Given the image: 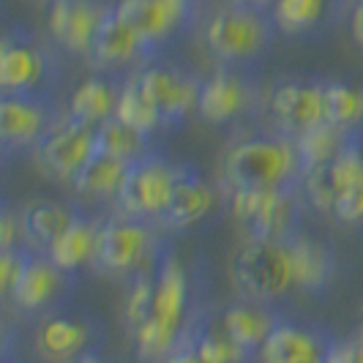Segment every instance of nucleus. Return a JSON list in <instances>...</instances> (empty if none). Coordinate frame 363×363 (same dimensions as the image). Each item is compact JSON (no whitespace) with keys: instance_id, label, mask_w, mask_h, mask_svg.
I'll return each instance as SVG.
<instances>
[{"instance_id":"nucleus-1","label":"nucleus","mask_w":363,"mask_h":363,"mask_svg":"<svg viewBox=\"0 0 363 363\" xmlns=\"http://www.w3.org/2000/svg\"><path fill=\"white\" fill-rule=\"evenodd\" d=\"M189 273L175 255H167L156 268L153 309L143 325L134 330L137 355L145 363H162L183 350L189 325Z\"/></svg>"},{"instance_id":"nucleus-2","label":"nucleus","mask_w":363,"mask_h":363,"mask_svg":"<svg viewBox=\"0 0 363 363\" xmlns=\"http://www.w3.org/2000/svg\"><path fill=\"white\" fill-rule=\"evenodd\" d=\"M230 189H284L303 178L295 140H243L224 159Z\"/></svg>"},{"instance_id":"nucleus-3","label":"nucleus","mask_w":363,"mask_h":363,"mask_svg":"<svg viewBox=\"0 0 363 363\" xmlns=\"http://www.w3.org/2000/svg\"><path fill=\"white\" fill-rule=\"evenodd\" d=\"M303 194L311 208L330 213L342 224H363V153L350 145L317 169L303 175Z\"/></svg>"},{"instance_id":"nucleus-4","label":"nucleus","mask_w":363,"mask_h":363,"mask_svg":"<svg viewBox=\"0 0 363 363\" xmlns=\"http://www.w3.org/2000/svg\"><path fill=\"white\" fill-rule=\"evenodd\" d=\"M230 273L235 287L249 301L273 303L290 287H295L290 240L246 238L243 246H238V252L233 255Z\"/></svg>"},{"instance_id":"nucleus-5","label":"nucleus","mask_w":363,"mask_h":363,"mask_svg":"<svg viewBox=\"0 0 363 363\" xmlns=\"http://www.w3.org/2000/svg\"><path fill=\"white\" fill-rule=\"evenodd\" d=\"M273 17L265 9L227 3L205 28V44L224 66H246L268 52L273 41Z\"/></svg>"},{"instance_id":"nucleus-6","label":"nucleus","mask_w":363,"mask_h":363,"mask_svg":"<svg viewBox=\"0 0 363 363\" xmlns=\"http://www.w3.org/2000/svg\"><path fill=\"white\" fill-rule=\"evenodd\" d=\"M230 211L249 238L290 240L298 235L301 197L295 183L284 189H230Z\"/></svg>"},{"instance_id":"nucleus-7","label":"nucleus","mask_w":363,"mask_h":363,"mask_svg":"<svg viewBox=\"0 0 363 363\" xmlns=\"http://www.w3.org/2000/svg\"><path fill=\"white\" fill-rule=\"evenodd\" d=\"M156 252V235L147 221L137 218H109L99 227L93 268L107 276H140L147 273V265Z\"/></svg>"},{"instance_id":"nucleus-8","label":"nucleus","mask_w":363,"mask_h":363,"mask_svg":"<svg viewBox=\"0 0 363 363\" xmlns=\"http://www.w3.org/2000/svg\"><path fill=\"white\" fill-rule=\"evenodd\" d=\"M183 167L164 162L159 156H147L143 162L128 167L126 183L118 194L121 213L137 221H162L167 205L172 200V191L183 178Z\"/></svg>"},{"instance_id":"nucleus-9","label":"nucleus","mask_w":363,"mask_h":363,"mask_svg":"<svg viewBox=\"0 0 363 363\" xmlns=\"http://www.w3.org/2000/svg\"><path fill=\"white\" fill-rule=\"evenodd\" d=\"M96 153H99L96 128L74 118H63L38 140L36 162L47 175L57 181H74Z\"/></svg>"},{"instance_id":"nucleus-10","label":"nucleus","mask_w":363,"mask_h":363,"mask_svg":"<svg viewBox=\"0 0 363 363\" xmlns=\"http://www.w3.org/2000/svg\"><path fill=\"white\" fill-rule=\"evenodd\" d=\"M268 109L279 131L295 140L325 123L323 85L306 82V79H281L271 88Z\"/></svg>"},{"instance_id":"nucleus-11","label":"nucleus","mask_w":363,"mask_h":363,"mask_svg":"<svg viewBox=\"0 0 363 363\" xmlns=\"http://www.w3.org/2000/svg\"><path fill=\"white\" fill-rule=\"evenodd\" d=\"M137 74L150 101L159 109L164 126L181 123L191 109H197L202 82H197L191 74L181 72L175 66H164V63H147Z\"/></svg>"},{"instance_id":"nucleus-12","label":"nucleus","mask_w":363,"mask_h":363,"mask_svg":"<svg viewBox=\"0 0 363 363\" xmlns=\"http://www.w3.org/2000/svg\"><path fill=\"white\" fill-rule=\"evenodd\" d=\"M109 6L99 0H52L50 6V33L72 55L91 57L93 41L101 30Z\"/></svg>"},{"instance_id":"nucleus-13","label":"nucleus","mask_w":363,"mask_h":363,"mask_svg":"<svg viewBox=\"0 0 363 363\" xmlns=\"http://www.w3.org/2000/svg\"><path fill=\"white\" fill-rule=\"evenodd\" d=\"M150 50L167 44L191 19V0H121L115 6Z\"/></svg>"},{"instance_id":"nucleus-14","label":"nucleus","mask_w":363,"mask_h":363,"mask_svg":"<svg viewBox=\"0 0 363 363\" xmlns=\"http://www.w3.org/2000/svg\"><path fill=\"white\" fill-rule=\"evenodd\" d=\"M50 74L47 52L22 38H6L0 47V88L6 96H36Z\"/></svg>"},{"instance_id":"nucleus-15","label":"nucleus","mask_w":363,"mask_h":363,"mask_svg":"<svg viewBox=\"0 0 363 363\" xmlns=\"http://www.w3.org/2000/svg\"><path fill=\"white\" fill-rule=\"evenodd\" d=\"M57 121L38 96H3L0 137L6 147H36Z\"/></svg>"},{"instance_id":"nucleus-16","label":"nucleus","mask_w":363,"mask_h":363,"mask_svg":"<svg viewBox=\"0 0 363 363\" xmlns=\"http://www.w3.org/2000/svg\"><path fill=\"white\" fill-rule=\"evenodd\" d=\"M252 104V88L249 82L230 66L218 69L211 79H205L200 88V101H197V112L202 121L221 126L235 121L238 115H243Z\"/></svg>"},{"instance_id":"nucleus-17","label":"nucleus","mask_w":363,"mask_h":363,"mask_svg":"<svg viewBox=\"0 0 363 363\" xmlns=\"http://www.w3.org/2000/svg\"><path fill=\"white\" fill-rule=\"evenodd\" d=\"M91 323L66 317V314H55L38 323L33 342H36V352L41 361L69 363L91 350Z\"/></svg>"},{"instance_id":"nucleus-18","label":"nucleus","mask_w":363,"mask_h":363,"mask_svg":"<svg viewBox=\"0 0 363 363\" xmlns=\"http://www.w3.org/2000/svg\"><path fill=\"white\" fill-rule=\"evenodd\" d=\"M150 52L145 41L140 38V33L121 19V14L115 11V6H109L107 17L101 22V30L93 41L91 50V63L96 69H118L126 66L134 57Z\"/></svg>"},{"instance_id":"nucleus-19","label":"nucleus","mask_w":363,"mask_h":363,"mask_svg":"<svg viewBox=\"0 0 363 363\" xmlns=\"http://www.w3.org/2000/svg\"><path fill=\"white\" fill-rule=\"evenodd\" d=\"M330 345L301 325L279 323L259 350V363H325Z\"/></svg>"},{"instance_id":"nucleus-20","label":"nucleus","mask_w":363,"mask_h":363,"mask_svg":"<svg viewBox=\"0 0 363 363\" xmlns=\"http://www.w3.org/2000/svg\"><path fill=\"white\" fill-rule=\"evenodd\" d=\"M63 281H66V271H60L50 257H30V262L17 281L14 292L9 295V301L19 311H41L60 295Z\"/></svg>"},{"instance_id":"nucleus-21","label":"nucleus","mask_w":363,"mask_h":363,"mask_svg":"<svg viewBox=\"0 0 363 363\" xmlns=\"http://www.w3.org/2000/svg\"><path fill=\"white\" fill-rule=\"evenodd\" d=\"M218 323L249 352H259L262 345L268 342V336L279 325L276 314L268 309V303H259V301H238L230 309H224Z\"/></svg>"},{"instance_id":"nucleus-22","label":"nucleus","mask_w":363,"mask_h":363,"mask_svg":"<svg viewBox=\"0 0 363 363\" xmlns=\"http://www.w3.org/2000/svg\"><path fill=\"white\" fill-rule=\"evenodd\" d=\"M213 205H216V191L205 181H200L194 172L186 169L178 186H175V191H172V200L167 205L159 224L167 230L191 227V224H197L208 216L213 211Z\"/></svg>"},{"instance_id":"nucleus-23","label":"nucleus","mask_w":363,"mask_h":363,"mask_svg":"<svg viewBox=\"0 0 363 363\" xmlns=\"http://www.w3.org/2000/svg\"><path fill=\"white\" fill-rule=\"evenodd\" d=\"M74 218H77V213L60 202H30L22 211V238L28 243V249H36L38 255H47L55 240L72 227Z\"/></svg>"},{"instance_id":"nucleus-24","label":"nucleus","mask_w":363,"mask_h":363,"mask_svg":"<svg viewBox=\"0 0 363 363\" xmlns=\"http://www.w3.org/2000/svg\"><path fill=\"white\" fill-rule=\"evenodd\" d=\"M118 99H121V88H115L104 77H91L74 91L72 101H69V118L85 123V126L99 128L101 123H107L109 118H115Z\"/></svg>"},{"instance_id":"nucleus-25","label":"nucleus","mask_w":363,"mask_h":363,"mask_svg":"<svg viewBox=\"0 0 363 363\" xmlns=\"http://www.w3.org/2000/svg\"><path fill=\"white\" fill-rule=\"evenodd\" d=\"M128 167L131 164L99 150L72 183L77 189V194H82L88 200H118V194H121V189L126 183Z\"/></svg>"},{"instance_id":"nucleus-26","label":"nucleus","mask_w":363,"mask_h":363,"mask_svg":"<svg viewBox=\"0 0 363 363\" xmlns=\"http://www.w3.org/2000/svg\"><path fill=\"white\" fill-rule=\"evenodd\" d=\"M292 265H295V287L306 292L323 290L333 276V255L320 240L295 235L290 238Z\"/></svg>"},{"instance_id":"nucleus-27","label":"nucleus","mask_w":363,"mask_h":363,"mask_svg":"<svg viewBox=\"0 0 363 363\" xmlns=\"http://www.w3.org/2000/svg\"><path fill=\"white\" fill-rule=\"evenodd\" d=\"M96 235H99V227L88 221V218L77 216L72 221V227L63 233L52 243V249L44 257H50L60 271L74 273L77 268H82L85 262L93 259V252H96Z\"/></svg>"},{"instance_id":"nucleus-28","label":"nucleus","mask_w":363,"mask_h":363,"mask_svg":"<svg viewBox=\"0 0 363 363\" xmlns=\"http://www.w3.org/2000/svg\"><path fill=\"white\" fill-rule=\"evenodd\" d=\"M347 145H350V131L330 126V123H323V126L295 137V150H298L303 175L317 169V167H323V164L333 162Z\"/></svg>"},{"instance_id":"nucleus-29","label":"nucleus","mask_w":363,"mask_h":363,"mask_svg":"<svg viewBox=\"0 0 363 363\" xmlns=\"http://www.w3.org/2000/svg\"><path fill=\"white\" fill-rule=\"evenodd\" d=\"M96 137H99V150L101 153L115 156V159H121V162L126 164H137L147 159V156H153L150 145H147L150 134L128 126V123L118 121V118H109L107 123H101V126L96 128Z\"/></svg>"},{"instance_id":"nucleus-30","label":"nucleus","mask_w":363,"mask_h":363,"mask_svg":"<svg viewBox=\"0 0 363 363\" xmlns=\"http://www.w3.org/2000/svg\"><path fill=\"white\" fill-rule=\"evenodd\" d=\"M115 118L128 123V126L145 131V134H153L156 128L162 126V115H159L156 104L150 101L145 88H143L140 74H131L126 82L121 85V99H118Z\"/></svg>"},{"instance_id":"nucleus-31","label":"nucleus","mask_w":363,"mask_h":363,"mask_svg":"<svg viewBox=\"0 0 363 363\" xmlns=\"http://www.w3.org/2000/svg\"><path fill=\"white\" fill-rule=\"evenodd\" d=\"M323 107H325V123L336 128H352L363 123V91L345 82H328L323 85Z\"/></svg>"},{"instance_id":"nucleus-32","label":"nucleus","mask_w":363,"mask_h":363,"mask_svg":"<svg viewBox=\"0 0 363 363\" xmlns=\"http://www.w3.org/2000/svg\"><path fill=\"white\" fill-rule=\"evenodd\" d=\"M325 9L328 0H276L271 6V17L281 33L301 36L323 22Z\"/></svg>"},{"instance_id":"nucleus-33","label":"nucleus","mask_w":363,"mask_h":363,"mask_svg":"<svg viewBox=\"0 0 363 363\" xmlns=\"http://www.w3.org/2000/svg\"><path fill=\"white\" fill-rule=\"evenodd\" d=\"M189 347H191L205 363H246L249 355H252L246 347L238 345L235 339L221 328L218 320L211 328L197 330L194 342Z\"/></svg>"},{"instance_id":"nucleus-34","label":"nucleus","mask_w":363,"mask_h":363,"mask_svg":"<svg viewBox=\"0 0 363 363\" xmlns=\"http://www.w3.org/2000/svg\"><path fill=\"white\" fill-rule=\"evenodd\" d=\"M153 287H156V276H150V273H140L131 281V290L126 295V311H123L126 325L131 328V333L150 317V309H153Z\"/></svg>"},{"instance_id":"nucleus-35","label":"nucleus","mask_w":363,"mask_h":363,"mask_svg":"<svg viewBox=\"0 0 363 363\" xmlns=\"http://www.w3.org/2000/svg\"><path fill=\"white\" fill-rule=\"evenodd\" d=\"M30 257L33 255H28V249H19V246L9 249V252H0V290L6 298L14 292L17 281L22 279V273L30 262Z\"/></svg>"},{"instance_id":"nucleus-36","label":"nucleus","mask_w":363,"mask_h":363,"mask_svg":"<svg viewBox=\"0 0 363 363\" xmlns=\"http://www.w3.org/2000/svg\"><path fill=\"white\" fill-rule=\"evenodd\" d=\"M19 240H22V216L17 218L11 211H6L0 221V252L17 249Z\"/></svg>"},{"instance_id":"nucleus-37","label":"nucleus","mask_w":363,"mask_h":363,"mask_svg":"<svg viewBox=\"0 0 363 363\" xmlns=\"http://www.w3.org/2000/svg\"><path fill=\"white\" fill-rule=\"evenodd\" d=\"M350 28H352V36L363 47V3H355L352 9V17H350Z\"/></svg>"},{"instance_id":"nucleus-38","label":"nucleus","mask_w":363,"mask_h":363,"mask_svg":"<svg viewBox=\"0 0 363 363\" xmlns=\"http://www.w3.org/2000/svg\"><path fill=\"white\" fill-rule=\"evenodd\" d=\"M162 363H205V361H202V358L194 352V350H191V347H183V350L172 352V355H169L167 361H162Z\"/></svg>"},{"instance_id":"nucleus-39","label":"nucleus","mask_w":363,"mask_h":363,"mask_svg":"<svg viewBox=\"0 0 363 363\" xmlns=\"http://www.w3.org/2000/svg\"><path fill=\"white\" fill-rule=\"evenodd\" d=\"M325 363H350V342L330 347V352H328V361Z\"/></svg>"},{"instance_id":"nucleus-40","label":"nucleus","mask_w":363,"mask_h":363,"mask_svg":"<svg viewBox=\"0 0 363 363\" xmlns=\"http://www.w3.org/2000/svg\"><path fill=\"white\" fill-rule=\"evenodd\" d=\"M350 363H363V330L350 342Z\"/></svg>"},{"instance_id":"nucleus-41","label":"nucleus","mask_w":363,"mask_h":363,"mask_svg":"<svg viewBox=\"0 0 363 363\" xmlns=\"http://www.w3.org/2000/svg\"><path fill=\"white\" fill-rule=\"evenodd\" d=\"M227 3H238V6H255V9H271L276 0H227Z\"/></svg>"},{"instance_id":"nucleus-42","label":"nucleus","mask_w":363,"mask_h":363,"mask_svg":"<svg viewBox=\"0 0 363 363\" xmlns=\"http://www.w3.org/2000/svg\"><path fill=\"white\" fill-rule=\"evenodd\" d=\"M69 363H104V361H101V358H99L93 350H88V352H82L79 358H74V361H69Z\"/></svg>"},{"instance_id":"nucleus-43","label":"nucleus","mask_w":363,"mask_h":363,"mask_svg":"<svg viewBox=\"0 0 363 363\" xmlns=\"http://www.w3.org/2000/svg\"><path fill=\"white\" fill-rule=\"evenodd\" d=\"M6 363H14V361H6Z\"/></svg>"}]
</instances>
